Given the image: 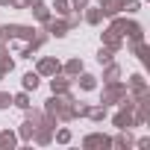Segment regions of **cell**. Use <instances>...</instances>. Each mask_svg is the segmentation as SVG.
<instances>
[{"instance_id": "obj_22", "label": "cell", "mask_w": 150, "mask_h": 150, "mask_svg": "<svg viewBox=\"0 0 150 150\" xmlns=\"http://www.w3.org/2000/svg\"><path fill=\"white\" fill-rule=\"evenodd\" d=\"M12 106L21 109V112H24L27 106H33V103H30V91H18V94H12Z\"/></svg>"}, {"instance_id": "obj_5", "label": "cell", "mask_w": 150, "mask_h": 150, "mask_svg": "<svg viewBox=\"0 0 150 150\" xmlns=\"http://www.w3.org/2000/svg\"><path fill=\"white\" fill-rule=\"evenodd\" d=\"M41 27L47 30V35H50V38H65V35L71 33V30H68V21H65L62 15H56V18H50V21H44Z\"/></svg>"}, {"instance_id": "obj_26", "label": "cell", "mask_w": 150, "mask_h": 150, "mask_svg": "<svg viewBox=\"0 0 150 150\" xmlns=\"http://www.w3.org/2000/svg\"><path fill=\"white\" fill-rule=\"evenodd\" d=\"M132 147H150V138H138V141H135Z\"/></svg>"}, {"instance_id": "obj_12", "label": "cell", "mask_w": 150, "mask_h": 150, "mask_svg": "<svg viewBox=\"0 0 150 150\" xmlns=\"http://www.w3.org/2000/svg\"><path fill=\"white\" fill-rule=\"evenodd\" d=\"M21 141H18V132L15 129H0V150H15Z\"/></svg>"}, {"instance_id": "obj_4", "label": "cell", "mask_w": 150, "mask_h": 150, "mask_svg": "<svg viewBox=\"0 0 150 150\" xmlns=\"http://www.w3.org/2000/svg\"><path fill=\"white\" fill-rule=\"evenodd\" d=\"M59 71H62V62L56 56H41L35 62V74L38 77H53V74H59Z\"/></svg>"}, {"instance_id": "obj_11", "label": "cell", "mask_w": 150, "mask_h": 150, "mask_svg": "<svg viewBox=\"0 0 150 150\" xmlns=\"http://www.w3.org/2000/svg\"><path fill=\"white\" fill-rule=\"evenodd\" d=\"M15 132H18V141H21V144H33V132H35V124H33L30 118H24V124H21Z\"/></svg>"}, {"instance_id": "obj_13", "label": "cell", "mask_w": 150, "mask_h": 150, "mask_svg": "<svg viewBox=\"0 0 150 150\" xmlns=\"http://www.w3.org/2000/svg\"><path fill=\"white\" fill-rule=\"evenodd\" d=\"M124 41H127V38H124V35H118L115 30H106V33H103V44H106L109 50H115V53L124 47Z\"/></svg>"}, {"instance_id": "obj_21", "label": "cell", "mask_w": 150, "mask_h": 150, "mask_svg": "<svg viewBox=\"0 0 150 150\" xmlns=\"http://www.w3.org/2000/svg\"><path fill=\"white\" fill-rule=\"evenodd\" d=\"M0 68L6 74H12V68H15V59L9 56V44H0Z\"/></svg>"}, {"instance_id": "obj_17", "label": "cell", "mask_w": 150, "mask_h": 150, "mask_svg": "<svg viewBox=\"0 0 150 150\" xmlns=\"http://www.w3.org/2000/svg\"><path fill=\"white\" fill-rule=\"evenodd\" d=\"M74 83L80 86V91H94V88H97V77H94V74H86V71H83Z\"/></svg>"}, {"instance_id": "obj_18", "label": "cell", "mask_w": 150, "mask_h": 150, "mask_svg": "<svg viewBox=\"0 0 150 150\" xmlns=\"http://www.w3.org/2000/svg\"><path fill=\"white\" fill-rule=\"evenodd\" d=\"M38 86H41V77H38L35 71H27L24 77H21V88H24V91H35Z\"/></svg>"}, {"instance_id": "obj_14", "label": "cell", "mask_w": 150, "mask_h": 150, "mask_svg": "<svg viewBox=\"0 0 150 150\" xmlns=\"http://www.w3.org/2000/svg\"><path fill=\"white\" fill-rule=\"evenodd\" d=\"M33 141H35L38 147H47V144H53V129H50V127H35V132H33Z\"/></svg>"}, {"instance_id": "obj_7", "label": "cell", "mask_w": 150, "mask_h": 150, "mask_svg": "<svg viewBox=\"0 0 150 150\" xmlns=\"http://www.w3.org/2000/svg\"><path fill=\"white\" fill-rule=\"evenodd\" d=\"M50 80V94H68L71 88H74V80L71 77H65V74L59 71V74H53V77H47Z\"/></svg>"}, {"instance_id": "obj_28", "label": "cell", "mask_w": 150, "mask_h": 150, "mask_svg": "<svg viewBox=\"0 0 150 150\" xmlns=\"http://www.w3.org/2000/svg\"><path fill=\"white\" fill-rule=\"evenodd\" d=\"M0 6H9V0H0Z\"/></svg>"}, {"instance_id": "obj_24", "label": "cell", "mask_w": 150, "mask_h": 150, "mask_svg": "<svg viewBox=\"0 0 150 150\" xmlns=\"http://www.w3.org/2000/svg\"><path fill=\"white\" fill-rule=\"evenodd\" d=\"M112 59H115V50H109V47L103 44V47L97 50V62H100V65H106V62H112Z\"/></svg>"}, {"instance_id": "obj_6", "label": "cell", "mask_w": 150, "mask_h": 150, "mask_svg": "<svg viewBox=\"0 0 150 150\" xmlns=\"http://www.w3.org/2000/svg\"><path fill=\"white\" fill-rule=\"evenodd\" d=\"M112 124L115 129H132L135 121H132V106H118V112L112 115Z\"/></svg>"}, {"instance_id": "obj_3", "label": "cell", "mask_w": 150, "mask_h": 150, "mask_svg": "<svg viewBox=\"0 0 150 150\" xmlns=\"http://www.w3.org/2000/svg\"><path fill=\"white\" fill-rule=\"evenodd\" d=\"M80 144H83L86 150H109V147H112V135H106V132L94 129V132H86Z\"/></svg>"}, {"instance_id": "obj_15", "label": "cell", "mask_w": 150, "mask_h": 150, "mask_svg": "<svg viewBox=\"0 0 150 150\" xmlns=\"http://www.w3.org/2000/svg\"><path fill=\"white\" fill-rule=\"evenodd\" d=\"M86 118H88V121H94V124H100V121H106V118H109V106H103V103H97V106H88Z\"/></svg>"}, {"instance_id": "obj_2", "label": "cell", "mask_w": 150, "mask_h": 150, "mask_svg": "<svg viewBox=\"0 0 150 150\" xmlns=\"http://www.w3.org/2000/svg\"><path fill=\"white\" fill-rule=\"evenodd\" d=\"M127 94H129V91H127V83H121V80H115V83H103L100 103H103V106H118Z\"/></svg>"}, {"instance_id": "obj_10", "label": "cell", "mask_w": 150, "mask_h": 150, "mask_svg": "<svg viewBox=\"0 0 150 150\" xmlns=\"http://www.w3.org/2000/svg\"><path fill=\"white\" fill-rule=\"evenodd\" d=\"M80 15H83V18H86V24H91V27H97V24H103V18H106L100 6H86V9L80 12Z\"/></svg>"}, {"instance_id": "obj_9", "label": "cell", "mask_w": 150, "mask_h": 150, "mask_svg": "<svg viewBox=\"0 0 150 150\" xmlns=\"http://www.w3.org/2000/svg\"><path fill=\"white\" fill-rule=\"evenodd\" d=\"M83 71H86V65H83V59H77V56L68 59V62H62V74H65V77H71V80H77Z\"/></svg>"}, {"instance_id": "obj_1", "label": "cell", "mask_w": 150, "mask_h": 150, "mask_svg": "<svg viewBox=\"0 0 150 150\" xmlns=\"http://www.w3.org/2000/svg\"><path fill=\"white\" fill-rule=\"evenodd\" d=\"M74 103H77L74 91H68V94H50L41 109L47 115H53L59 124H71V121H77V118H74Z\"/></svg>"}, {"instance_id": "obj_8", "label": "cell", "mask_w": 150, "mask_h": 150, "mask_svg": "<svg viewBox=\"0 0 150 150\" xmlns=\"http://www.w3.org/2000/svg\"><path fill=\"white\" fill-rule=\"evenodd\" d=\"M132 144H135L132 129H118V132L112 135V147H118V150H129Z\"/></svg>"}, {"instance_id": "obj_19", "label": "cell", "mask_w": 150, "mask_h": 150, "mask_svg": "<svg viewBox=\"0 0 150 150\" xmlns=\"http://www.w3.org/2000/svg\"><path fill=\"white\" fill-rule=\"evenodd\" d=\"M30 12H33V18H35L38 24H44V21H50V18H53V12H50V9H47L44 3H41V0L30 6Z\"/></svg>"}, {"instance_id": "obj_20", "label": "cell", "mask_w": 150, "mask_h": 150, "mask_svg": "<svg viewBox=\"0 0 150 150\" xmlns=\"http://www.w3.org/2000/svg\"><path fill=\"white\" fill-rule=\"evenodd\" d=\"M53 141H56V144H71V141H74L71 127H56V129H53Z\"/></svg>"}, {"instance_id": "obj_27", "label": "cell", "mask_w": 150, "mask_h": 150, "mask_svg": "<svg viewBox=\"0 0 150 150\" xmlns=\"http://www.w3.org/2000/svg\"><path fill=\"white\" fill-rule=\"evenodd\" d=\"M3 77H6V71H3V68H0V80H3Z\"/></svg>"}, {"instance_id": "obj_16", "label": "cell", "mask_w": 150, "mask_h": 150, "mask_svg": "<svg viewBox=\"0 0 150 150\" xmlns=\"http://www.w3.org/2000/svg\"><path fill=\"white\" fill-rule=\"evenodd\" d=\"M115 80H121V65L112 59L103 65V83H115Z\"/></svg>"}, {"instance_id": "obj_25", "label": "cell", "mask_w": 150, "mask_h": 150, "mask_svg": "<svg viewBox=\"0 0 150 150\" xmlns=\"http://www.w3.org/2000/svg\"><path fill=\"white\" fill-rule=\"evenodd\" d=\"M12 106V94L9 91H0V109H9Z\"/></svg>"}, {"instance_id": "obj_23", "label": "cell", "mask_w": 150, "mask_h": 150, "mask_svg": "<svg viewBox=\"0 0 150 150\" xmlns=\"http://www.w3.org/2000/svg\"><path fill=\"white\" fill-rule=\"evenodd\" d=\"M50 12H56V15H68L71 12V0H53V6H50Z\"/></svg>"}]
</instances>
